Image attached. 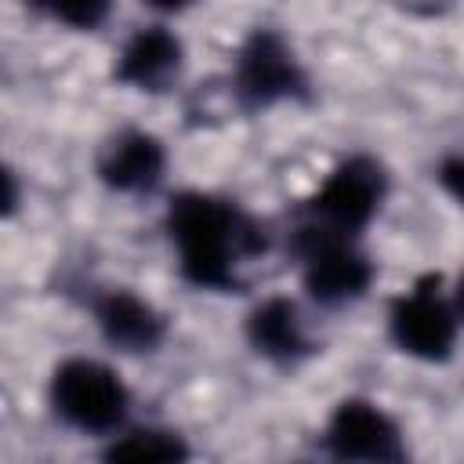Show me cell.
Wrapping results in <instances>:
<instances>
[{"label": "cell", "mask_w": 464, "mask_h": 464, "mask_svg": "<svg viewBox=\"0 0 464 464\" xmlns=\"http://www.w3.org/2000/svg\"><path fill=\"white\" fill-rule=\"evenodd\" d=\"M167 236L178 250V272L199 290H239V265L265 246L250 218L199 188H185L167 207Z\"/></svg>", "instance_id": "6da1fadb"}, {"label": "cell", "mask_w": 464, "mask_h": 464, "mask_svg": "<svg viewBox=\"0 0 464 464\" xmlns=\"http://www.w3.org/2000/svg\"><path fill=\"white\" fill-rule=\"evenodd\" d=\"M47 402L54 417L80 435H116L127 424L130 392L109 362L72 355L51 370Z\"/></svg>", "instance_id": "7a4b0ae2"}, {"label": "cell", "mask_w": 464, "mask_h": 464, "mask_svg": "<svg viewBox=\"0 0 464 464\" xmlns=\"http://www.w3.org/2000/svg\"><path fill=\"white\" fill-rule=\"evenodd\" d=\"M290 250L297 254L301 283L308 297L323 308L352 304L373 283V265L359 250L355 236H337L312 221H301L290 232Z\"/></svg>", "instance_id": "3957f363"}, {"label": "cell", "mask_w": 464, "mask_h": 464, "mask_svg": "<svg viewBox=\"0 0 464 464\" xmlns=\"http://www.w3.org/2000/svg\"><path fill=\"white\" fill-rule=\"evenodd\" d=\"M384 192H388L384 167L370 156H348L312 192L304 207V221L337 236H359L377 218Z\"/></svg>", "instance_id": "277c9868"}, {"label": "cell", "mask_w": 464, "mask_h": 464, "mask_svg": "<svg viewBox=\"0 0 464 464\" xmlns=\"http://www.w3.org/2000/svg\"><path fill=\"white\" fill-rule=\"evenodd\" d=\"M460 315L453 297L439 294V276H420L388 308V334L399 352L420 362H446L457 348Z\"/></svg>", "instance_id": "5b68a950"}, {"label": "cell", "mask_w": 464, "mask_h": 464, "mask_svg": "<svg viewBox=\"0 0 464 464\" xmlns=\"http://www.w3.org/2000/svg\"><path fill=\"white\" fill-rule=\"evenodd\" d=\"M232 91L243 109H268L308 91L304 69L276 29H254L232 65Z\"/></svg>", "instance_id": "8992f818"}, {"label": "cell", "mask_w": 464, "mask_h": 464, "mask_svg": "<svg viewBox=\"0 0 464 464\" xmlns=\"http://www.w3.org/2000/svg\"><path fill=\"white\" fill-rule=\"evenodd\" d=\"M323 446L337 460H402L406 442L388 410L370 399H341L323 428Z\"/></svg>", "instance_id": "52a82bcc"}, {"label": "cell", "mask_w": 464, "mask_h": 464, "mask_svg": "<svg viewBox=\"0 0 464 464\" xmlns=\"http://www.w3.org/2000/svg\"><path fill=\"white\" fill-rule=\"evenodd\" d=\"M94 170H98V181L109 192L141 196V192H152L163 181L167 149L156 134H149L141 127H123L102 145Z\"/></svg>", "instance_id": "ba28073f"}, {"label": "cell", "mask_w": 464, "mask_h": 464, "mask_svg": "<svg viewBox=\"0 0 464 464\" xmlns=\"http://www.w3.org/2000/svg\"><path fill=\"white\" fill-rule=\"evenodd\" d=\"M94 323H98V334L120 348V352H130V355H145V352H156L167 337V319L163 312L145 301L141 294L127 290V286H116V290H105L94 297Z\"/></svg>", "instance_id": "9c48e42d"}, {"label": "cell", "mask_w": 464, "mask_h": 464, "mask_svg": "<svg viewBox=\"0 0 464 464\" xmlns=\"http://www.w3.org/2000/svg\"><path fill=\"white\" fill-rule=\"evenodd\" d=\"M185 65V47L167 25H141L127 36L116 54V80L134 91H163L178 80Z\"/></svg>", "instance_id": "30bf717a"}, {"label": "cell", "mask_w": 464, "mask_h": 464, "mask_svg": "<svg viewBox=\"0 0 464 464\" xmlns=\"http://www.w3.org/2000/svg\"><path fill=\"white\" fill-rule=\"evenodd\" d=\"M246 341L261 359H268L276 366H297L312 352L297 304L290 297H279V294L265 297V301H257L250 308Z\"/></svg>", "instance_id": "8fae6325"}, {"label": "cell", "mask_w": 464, "mask_h": 464, "mask_svg": "<svg viewBox=\"0 0 464 464\" xmlns=\"http://www.w3.org/2000/svg\"><path fill=\"white\" fill-rule=\"evenodd\" d=\"M109 460H145V464H170V460H185L188 446L178 431L167 428H120L116 435H109L105 446Z\"/></svg>", "instance_id": "7c38bea8"}, {"label": "cell", "mask_w": 464, "mask_h": 464, "mask_svg": "<svg viewBox=\"0 0 464 464\" xmlns=\"http://www.w3.org/2000/svg\"><path fill=\"white\" fill-rule=\"evenodd\" d=\"M25 4L69 29H98L112 7V0H25Z\"/></svg>", "instance_id": "4fadbf2b"}, {"label": "cell", "mask_w": 464, "mask_h": 464, "mask_svg": "<svg viewBox=\"0 0 464 464\" xmlns=\"http://www.w3.org/2000/svg\"><path fill=\"white\" fill-rule=\"evenodd\" d=\"M439 181H442V188L464 207V156H450V160H442V167H439Z\"/></svg>", "instance_id": "5bb4252c"}, {"label": "cell", "mask_w": 464, "mask_h": 464, "mask_svg": "<svg viewBox=\"0 0 464 464\" xmlns=\"http://www.w3.org/2000/svg\"><path fill=\"white\" fill-rule=\"evenodd\" d=\"M141 4L152 7V11H167V14H170V11H185V7H192L196 0H141Z\"/></svg>", "instance_id": "9a60e30c"}, {"label": "cell", "mask_w": 464, "mask_h": 464, "mask_svg": "<svg viewBox=\"0 0 464 464\" xmlns=\"http://www.w3.org/2000/svg\"><path fill=\"white\" fill-rule=\"evenodd\" d=\"M453 308H457V315H460V323H464V272H460L457 283H453Z\"/></svg>", "instance_id": "2e32d148"}]
</instances>
